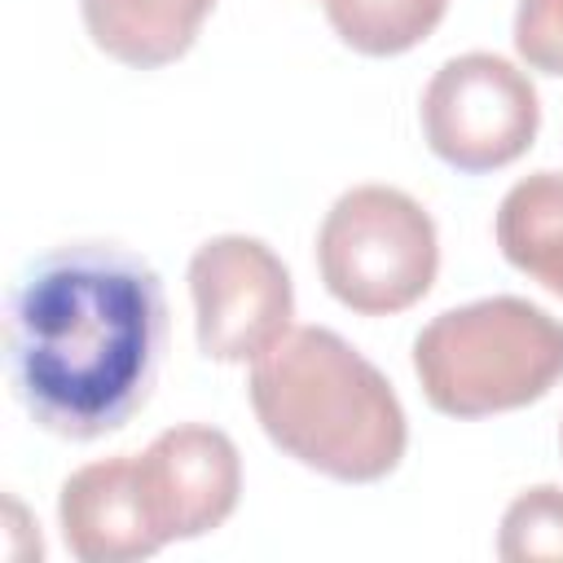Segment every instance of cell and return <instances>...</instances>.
Listing matches in <instances>:
<instances>
[{
    "label": "cell",
    "mask_w": 563,
    "mask_h": 563,
    "mask_svg": "<svg viewBox=\"0 0 563 563\" xmlns=\"http://www.w3.org/2000/svg\"><path fill=\"white\" fill-rule=\"evenodd\" d=\"M167 347L158 273L114 242H66L31 260L9 295V378L35 427L62 440L123 431Z\"/></svg>",
    "instance_id": "6da1fadb"
},
{
    "label": "cell",
    "mask_w": 563,
    "mask_h": 563,
    "mask_svg": "<svg viewBox=\"0 0 563 563\" xmlns=\"http://www.w3.org/2000/svg\"><path fill=\"white\" fill-rule=\"evenodd\" d=\"M264 435L299 466L374 484L391 475L409 444V418L387 374L330 325H299L246 378Z\"/></svg>",
    "instance_id": "7a4b0ae2"
},
{
    "label": "cell",
    "mask_w": 563,
    "mask_h": 563,
    "mask_svg": "<svg viewBox=\"0 0 563 563\" xmlns=\"http://www.w3.org/2000/svg\"><path fill=\"white\" fill-rule=\"evenodd\" d=\"M413 374L444 418L523 409L563 378V321L519 295L444 308L413 339Z\"/></svg>",
    "instance_id": "3957f363"
},
{
    "label": "cell",
    "mask_w": 563,
    "mask_h": 563,
    "mask_svg": "<svg viewBox=\"0 0 563 563\" xmlns=\"http://www.w3.org/2000/svg\"><path fill=\"white\" fill-rule=\"evenodd\" d=\"M317 268L343 308L361 317L405 312L440 273L435 220L396 185H352L317 229Z\"/></svg>",
    "instance_id": "277c9868"
},
{
    "label": "cell",
    "mask_w": 563,
    "mask_h": 563,
    "mask_svg": "<svg viewBox=\"0 0 563 563\" xmlns=\"http://www.w3.org/2000/svg\"><path fill=\"white\" fill-rule=\"evenodd\" d=\"M418 119L440 163L484 176L528 154L541 128V101L515 62L497 53H457L427 79Z\"/></svg>",
    "instance_id": "5b68a950"
},
{
    "label": "cell",
    "mask_w": 563,
    "mask_h": 563,
    "mask_svg": "<svg viewBox=\"0 0 563 563\" xmlns=\"http://www.w3.org/2000/svg\"><path fill=\"white\" fill-rule=\"evenodd\" d=\"M194 330L207 361L246 365L290 334L295 282L282 255L246 233L207 238L189 260Z\"/></svg>",
    "instance_id": "8992f818"
},
{
    "label": "cell",
    "mask_w": 563,
    "mask_h": 563,
    "mask_svg": "<svg viewBox=\"0 0 563 563\" xmlns=\"http://www.w3.org/2000/svg\"><path fill=\"white\" fill-rule=\"evenodd\" d=\"M136 475L163 541H194L216 532L242 497L238 444L207 422L158 431L136 457Z\"/></svg>",
    "instance_id": "52a82bcc"
},
{
    "label": "cell",
    "mask_w": 563,
    "mask_h": 563,
    "mask_svg": "<svg viewBox=\"0 0 563 563\" xmlns=\"http://www.w3.org/2000/svg\"><path fill=\"white\" fill-rule=\"evenodd\" d=\"M57 523L66 550L84 563H136L167 545L150 519L132 453L70 471L57 493Z\"/></svg>",
    "instance_id": "ba28073f"
},
{
    "label": "cell",
    "mask_w": 563,
    "mask_h": 563,
    "mask_svg": "<svg viewBox=\"0 0 563 563\" xmlns=\"http://www.w3.org/2000/svg\"><path fill=\"white\" fill-rule=\"evenodd\" d=\"M211 9L216 0H79L92 44L132 70H158L185 57Z\"/></svg>",
    "instance_id": "9c48e42d"
},
{
    "label": "cell",
    "mask_w": 563,
    "mask_h": 563,
    "mask_svg": "<svg viewBox=\"0 0 563 563\" xmlns=\"http://www.w3.org/2000/svg\"><path fill=\"white\" fill-rule=\"evenodd\" d=\"M510 268L563 299V172H532L515 180L493 220Z\"/></svg>",
    "instance_id": "30bf717a"
},
{
    "label": "cell",
    "mask_w": 563,
    "mask_h": 563,
    "mask_svg": "<svg viewBox=\"0 0 563 563\" xmlns=\"http://www.w3.org/2000/svg\"><path fill=\"white\" fill-rule=\"evenodd\" d=\"M444 9L449 0H325L334 35L365 57L409 53L440 26Z\"/></svg>",
    "instance_id": "8fae6325"
},
{
    "label": "cell",
    "mask_w": 563,
    "mask_h": 563,
    "mask_svg": "<svg viewBox=\"0 0 563 563\" xmlns=\"http://www.w3.org/2000/svg\"><path fill=\"white\" fill-rule=\"evenodd\" d=\"M497 559L506 563H537V559H563V488L537 484L523 488L497 528Z\"/></svg>",
    "instance_id": "7c38bea8"
},
{
    "label": "cell",
    "mask_w": 563,
    "mask_h": 563,
    "mask_svg": "<svg viewBox=\"0 0 563 563\" xmlns=\"http://www.w3.org/2000/svg\"><path fill=\"white\" fill-rule=\"evenodd\" d=\"M515 48L528 70L563 75V0H519Z\"/></svg>",
    "instance_id": "4fadbf2b"
},
{
    "label": "cell",
    "mask_w": 563,
    "mask_h": 563,
    "mask_svg": "<svg viewBox=\"0 0 563 563\" xmlns=\"http://www.w3.org/2000/svg\"><path fill=\"white\" fill-rule=\"evenodd\" d=\"M559 449H563V427H559Z\"/></svg>",
    "instance_id": "5bb4252c"
}]
</instances>
